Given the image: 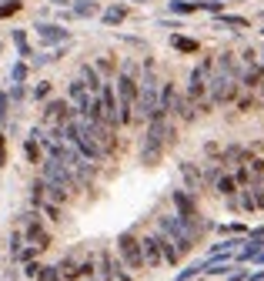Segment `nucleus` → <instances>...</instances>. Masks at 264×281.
<instances>
[{"instance_id":"nucleus-30","label":"nucleus","mask_w":264,"mask_h":281,"mask_svg":"<svg viewBox=\"0 0 264 281\" xmlns=\"http://www.w3.org/2000/svg\"><path fill=\"white\" fill-rule=\"evenodd\" d=\"M241 208H244V211H254V208H258V204H254V194H251V191H244V194H241Z\"/></svg>"},{"instance_id":"nucleus-20","label":"nucleus","mask_w":264,"mask_h":281,"mask_svg":"<svg viewBox=\"0 0 264 281\" xmlns=\"http://www.w3.org/2000/svg\"><path fill=\"white\" fill-rule=\"evenodd\" d=\"M124 17H127V7H121V3H117V7H107V10L100 13V20H104V23H121Z\"/></svg>"},{"instance_id":"nucleus-3","label":"nucleus","mask_w":264,"mask_h":281,"mask_svg":"<svg viewBox=\"0 0 264 281\" xmlns=\"http://www.w3.org/2000/svg\"><path fill=\"white\" fill-rule=\"evenodd\" d=\"M117 255H121V265L127 271H144V255H141V238L134 231H124L117 235Z\"/></svg>"},{"instance_id":"nucleus-7","label":"nucleus","mask_w":264,"mask_h":281,"mask_svg":"<svg viewBox=\"0 0 264 281\" xmlns=\"http://www.w3.org/2000/svg\"><path fill=\"white\" fill-rule=\"evenodd\" d=\"M23 221H27V241H30L33 248H40V251H44L47 245H50V235H47L44 228H40V221H37V218H33V214H27V218H23Z\"/></svg>"},{"instance_id":"nucleus-17","label":"nucleus","mask_w":264,"mask_h":281,"mask_svg":"<svg viewBox=\"0 0 264 281\" xmlns=\"http://www.w3.org/2000/svg\"><path fill=\"white\" fill-rule=\"evenodd\" d=\"M171 47H174V50H181V54H198V50H201L198 40H191V37H181V34L171 37Z\"/></svg>"},{"instance_id":"nucleus-8","label":"nucleus","mask_w":264,"mask_h":281,"mask_svg":"<svg viewBox=\"0 0 264 281\" xmlns=\"http://www.w3.org/2000/svg\"><path fill=\"white\" fill-rule=\"evenodd\" d=\"M37 34H40V44H64V40H70V30H64L60 23H37Z\"/></svg>"},{"instance_id":"nucleus-32","label":"nucleus","mask_w":264,"mask_h":281,"mask_svg":"<svg viewBox=\"0 0 264 281\" xmlns=\"http://www.w3.org/2000/svg\"><path fill=\"white\" fill-rule=\"evenodd\" d=\"M248 171H254V174H264V158H251V161H248Z\"/></svg>"},{"instance_id":"nucleus-12","label":"nucleus","mask_w":264,"mask_h":281,"mask_svg":"<svg viewBox=\"0 0 264 281\" xmlns=\"http://www.w3.org/2000/svg\"><path fill=\"white\" fill-rule=\"evenodd\" d=\"M154 235H157V245H161V255H164V265H177V261H181V251L174 248V241L164 238L161 231H154Z\"/></svg>"},{"instance_id":"nucleus-41","label":"nucleus","mask_w":264,"mask_h":281,"mask_svg":"<svg viewBox=\"0 0 264 281\" xmlns=\"http://www.w3.org/2000/svg\"><path fill=\"white\" fill-rule=\"evenodd\" d=\"M258 87H261V101H264V80H261V84H258Z\"/></svg>"},{"instance_id":"nucleus-1","label":"nucleus","mask_w":264,"mask_h":281,"mask_svg":"<svg viewBox=\"0 0 264 281\" xmlns=\"http://www.w3.org/2000/svg\"><path fill=\"white\" fill-rule=\"evenodd\" d=\"M167 141H174V127L167 124V114H154L147 121V134H144V144H141V164L154 168L164 154Z\"/></svg>"},{"instance_id":"nucleus-44","label":"nucleus","mask_w":264,"mask_h":281,"mask_svg":"<svg viewBox=\"0 0 264 281\" xmlns=\"http://www.w3.org/2000/svg\"><path fill=\"white\" fill-rule=\"evenodd\" d=\"M141 3H144V0H141Z\"/></svg>"},{"instance_id":"nucleus-43","label":"nucleus","mask_w":264,"mask_h":281,"mask_svg":"<svg viewBox=\"0 0 264 281\" xmlns=\"http://www.w3.org/2000/svg\"><path fill=\"white\" fill-rule=\"evenodd\" d=\"M261 34H264V30H261Z\"/></svg>"},{"instance_id":"nucleus-38","label":"nucleus","mask_w":264,"mask_h":281,"mask_svg":"<svg viewBox=\"0 0 264 281\" xmlns=\"http://www.w3.org/2000/svg\"><path fill=\"white\" fill-rule=\"evenodd\" d=\"M10 248H13V255L20 251V235H17V231H13V238H10Z\"/></svg>"},{"instance_id":"nucleus-39","label":"nucleus","mask_w":264,"mask_h":281,"mask_svg":"<svg viewBox=\"0 0 264 281\" xmlns=\"http://www.w3.org/2000/svg\"><path fill=\"white\" fill-rule=\"evenodd\" d=\"M228 281H248V271H238V275H231Z\"/></svg>"},{"instance_id":"nucleus-11","label":"nucleus","mask_w":264,"mask_h":281,"mask_svg":"<svg viewBox=\"0 0 264 281\" xmlns=\"http://www.w3.org/2000/svg\"><path fill=\"white\" fill-rule=\"evenodd\" d=\"M80 80H84V87L90 90V94H94V97H97L100 94V87H104V84H100V74L94 67H90V64H80Z\"/></svg>"},{"instance_id":"nucleus-35","label":"nucleus","mask_w":264,"mask_h":281,"mask_svg":"<svg viewBox=\"0 0 264 281\" xmlns=\"http://www.w3.org/2000/svg\"><path fill=\"white\" fill-rule=\"evenodd\" d=\"M234 181H238V184H248V181H251V171H248V168H238Z\"/></svg>"},{"instance_id":"nucleus-42","label":"nucleus","mask_w":264,"mask_h":281,"mask_svg":"<svg viewBox=\"0 0 264 281\" xmlns=\"http://www.w3.org/2000/svg\"><path fill=\"white\" fill-rule=\"evenodd\" d=\"M54 3H70V0H54Z\"/></svg>"},{"instance_id":"nucleus-23","label":"nucleus","mask_w":264,"mask_h":281,"mask_svg":"<svg viewBox=\"0 0 264 281\" xmlns=\"http://www.w3.org/2000/svg\"><path fill=\"white\" fill-rule=\"evenodd\" d=\"M37 208H40V211H47V218H50V221H64V211H60L57 204H50V201H40Z\"/></svg>"},{"instance_id":"nucleus-36","label":"nucleus","mask_w":264,"mask_h":281,"mask_svg":"<svg viewBox=\"0 0 264 281\" xmlns=\"http://www.w3.org/2000/svg\"><path fill=\"white\" fill-rule=\"evenodd\" d=\"M23 94H27V90H23L20 84H13V90H10V97H13V101H23Z\"/></svg>"},{"instance_id":"nucleus-4","label":"nucleus","mask_w":264,"mask_h":281,"mask_svg":"<svg viewBox=\"0 0 264 281\" xmlns=\"http://www.w3.org/2000/svg\"><path fill=\"white\" fill-rule=\"evenodd\" d=\"M141 255H144V268H161V265H164V255H161L157 235H144L141 238Z\"/></svg>"},{"instance_id":"nucleus-16","label":"nucleus","mask_w":264,"mask_h":281,"mask_svg":"<svg viewBox=\"0 0 264 281\" xmlns=\"http://www.w3.org/2000/svg\"><path fill=\"white\" fill-rule=\"evenodd\" d=\"M261 80H264V67H261V64H254V67L241 70V80H238V84H244V87H258Z\"/></svg>"},{"instance_id":"nucleus-28","label":"nucleus","mask_w":264,"mask_h":281,"mask_svg":"<svg viewBox=\"0 0 264 281\" xmlns=\"http://www.w3.org/2000/svg\"><path fill=\"white\" fill-rule=\"evenodd\" d=\"M37 251H40V248H23V251H17V258H20V261H33V258H37Z\"/></svg>"},{"instance_id":"nucleus-26","label":"nucleus","mask_w":264,"mask_h":281,"mask_svg":"<svg viewBox=\"0 0 264 281\" xmlns=\"http://www.w3.org/2000/svg\"><path fill=\"white\" fill-rule=\"evenodd\" d=\"M201 271H204V261H201V265H191V268H184L181 275H177V281H191L194 275H201Z\"/></svg>"},{"instance_id":"nucleus-5","label":"nucleus","mask_w":264,"mask_h":281,"mask_svg":"<svg viewBox=\"0 0 264 281\" xmlns=\"http://www.w3.org/2000/svg\"><path fill=\"white\" fill-rule=\"evenodd\" d=\"M171 201H174V214H177V218H184V221L201 218V214H198V204H194V198H191L187 191H171Z\"/></svg>"},{"instance_id":"nucleus-25","label":"nucleus","mask_w":264,"mask_h":281,"mask_svg":"<svg viewBox=\"0 0 264 281\" xmlns=\"http://www.w3.org/2000/svg\"><path fill=\"white\" fill-rule=\"evenodd\" d=\"M13 44H17V50H20V57H30V47H27L23 30H13Z\"/></svg>"},{"instance_id":"nucleus-27","label":"nucleus","mask_w":264,"mask_h":281,"mask_svg":"<svg viewBox=\"0 0 264 281\" xmlns=\"http://www.w3.org/2000/svg\"><path fill=\"white\" fill-rule=\"evenodd\" d=\"M23 77H27V64H13L10 80H13V84H23Z\"/></svg>"},{"instance_id":"nucleus-2","label":"nucleus","mask_w":264,"mask_h":281,"mask_svg":"<svg viewBox=\"0 0 264 281\" xmlns=\"http://www.w3.org/2000/svg\"><path fill=\"white\" fill-rule=\"evenodd\" d=\"M40 181H44V184H50V188H60V191H67V194H77L80 191L77 178H74L64 164H57V161H50V158L40 164Z\"/></svg>"},{"instance_id":"nucleus-21","label":"nucleus","mask_w":264,"mask_h":281,"mask_svg":"<svg viewBox=\"0 0 264 281\" xmlns=\"http://www.w3.org/2000/svg\"><path fill=\"white\" fill-rule=\"evenodd\" d=\"M167 10H171V13H181V17H187V13L198 10V3H187V0H171V3H167Z\"/></svg>"},{"instance_id":"nucleus-19","label":"nucleus","mask_w":264,"mask_h":281,"mask_svg":"<svg viewBox=\"0 0 264 281\" xmlns=\"http://www.w3.org/2000/svg\"><path fill=\"white\" fill-rule=\"evenodd\" d=\"M74 17H94V13H97V3H94V0H74Z\"/></svg>"},{"instance_id":"nucleus-18","label":"nucleus","mask_w":264,"mask_h":281,"mask_svg":"<svg viewBox=\"0 0 264 281\" xmlns=\"http://www.w3.org/2000/svg\"><path fill=\"white\" fill-rule=\"evenodd\" d=\"M214 188H218V194H221V198H234V191H238V181H234V178H228V174H221V178L214 181Z\"/></svg>"},{"instance_id":"nucleus-24","label":"nucleus","mask_w":264,"mask_h":281,"mask_svg":"<svg viewBox=\"0 0 264 281\" xmlns=\"http://www.w3.org/2000/svg\"><path fill=\"white\" fill-rule=\"evenodd\" d=\"M17 10H20L17 0H0V20H3V17H13Z\"/></svg>"},{"instance_id":"nucleus-40","label":"nucleus","mask_w":264,"mask_h":281,"mask_svg":"<svg viewBox=\"0 0 264 281\" xmlns=\"http://www.w3.org/2000/svg\"><path fill=\"white\" fill-rule=\"evenodd\" d=\"M0 164H7V151H3V134H0Z\"/></svg>"},{"instance_id":"nucleus-29","label":"nucleus","mask_w":264,"mask_h":281,"mask_svg":"<svg viewBox=\"0 0 264 281\" xmlns=\"http://www.w3.org/2000/svg\"><path fill=\"white\" fill-rule=\"evenodd\" d=\"M7 107H10V97H7V94L0 90V124L7 121Z\"/></svg>"},{"instance_id":"nucleus-9","label":"nucleus","mask_w":264,"mask_h":281,"mask_svg":"<svg viewBox=\"0 0 264 281\" xmlns=\"http://www.w3.org/2000/svg\"><path fill=\"white\" fill-rule=\"evenodd\" d=\"M181 178H184V184H187V191L194 194V191H201V184H204V178H201V171L191 164V161H181Z\"/></svg>"},{"instance_id":"nucleus-45","label":"nucleus","mask_w":264,"mask_h":281,"mask_svg":"<svg viewBox=\"0 0 264 281\" xmlns=\"http://www.w3.org/2000/svg\"><path fill=\"white\" fill-rule=\"evenodd\" d=\"M261 17H264V13H261Z\"/></svg>"},{"instance_id":"nucleus-31","label":"nucleus","mask_w":264,"mask_h":281,"mask_svg":"<svg viewBox=\"0 0 264 281\" xmlns=\"http://www.w3.org/2000/svg\"><path fill=\"white\" fill-rule=\"evenodd\" d=\"M47 94H50V84H47V80H40V84L33 87V97L40 101V97H47Z\"/></svg>"},{"instance_id":"nucleus-6","label":"nucleus","mask_w":264,"mask_h":281,"mask_svg":"<svg viewBox=\"0 0 264 281\" xmlns=\"http://www.w3.org/2000/svg\"><path fill=\"white\" fill-rule=\"evenodd\" d=\"M137 94H141L137 80H134L131 74H121V77H117V104H127V107H134V104H137Z\"/></svg>"},{"instance_id":"nucleus-14","label":"nucleus","mask_w":264,"mask_h":281,"mask_svg":"<svg viewBox=\"0 0 264 281\" xmlns=\"http://www.w3.org/2000/svg\"><path fill=\"white\" fill-rule=\"evenodd\" d=\"M214 23H218V27H234V30L251 27V20H248V17H238V13H218V17H214Z\"/></svg>"},{"instance_id":"nucleus-10","label":"nucleus","mask_w":264,"mask_h":281,"mask_svg":"<svg viewBox=\"0 0 264 281\" xmlns=\"http://www.w3.org/2000/svg\"><path fill=\"white\" fill-rule=\"evenodd\" d=\"M171 111H177V117H181V121L191 124V121H194V114H198V107H194V101H191L187 94H184V97L177 94V97H174V107H171Z\"/></svg>"},{"instance_id":"nucleus-33","label":"nucleus","mask_w":264,"mask_h":281,"mask_svg":"<svg viewBox=\"0 0 264 281\" xmlns=\"http://www.w3.org/2000/svg\"><path fill=\"white\" fill-rule=\"evenodd\" d=\"M201 178H204V181H211V184H214V181L221 178V168H218V164H214V168H208V171H204V174H201Z\"/></svg>"},{"instance_id":"nucleus-34","label":"nucleus","mask_w":264,"mask_h":281,"mask_svg":"<svg viewBox=\"0 0 264 281\" xmlns=\"http://www.w3.org/2000/svg\"><path fill=\"white\" fill-rule=\"evenodd\" d=\"M94 70H104V74H114V64H110L107 57H100V60H97V67H94Z\"/></svg>"},{"instance_id":"nucleus-15","label":"nucleus","mask_w":264,"mask_h":281,"mask_svg":"<svg viewBox=\"0 0 264 281\" xmlns=\"http://www.w3.org/2000/svg\"><path fill=\"white\" fill-rule=\"evenodd\" d=\"M261 251H264V238H251V241H244V248H241L238 258H241V261H254Z\"/></svg>"},{"instance_id":"nucleus-13","label":"nucleus","mask_w":264,"mask_h":281,"mask_svg":"<svg viewBox=\"0 0 264 281\" xmlns=\"http://www.w3.org/2000/svg\"><path fill=\"white\" fill-rule=\"evenodd\" d=\"M44 114H47V121H60V124L70 121V107H67V101H50Z\"/></svg>"},{"instance_id":"nucleus-37","label":"nucleus","mask_w":264,"mask_h":281,"mask_svg":"<svg viewBox=\"0 0 264 281\" xmlns=\"http://www.w3.org/2000/svg\"><path fill=\"white\" fill-rule=\"evenodd\" d=\"M238 107H241V111H251V107H254V97H241V104H238Z\"/></svg>"},{"instance_id":"nucleus-22","label":"nucleus","mask_w":264,"mask_h":281,"mask_svg":"<svg viewBox=\"0 0 264 281\" xmlns=\"http://www.w3.org/2000/svg\"><path fill=\"white\" fill-rule=\"evenodd\" d=\"M23 154H27V161H30V164H40V147H37V141H27V144H23Z\"/></svg>"}]
</instances>
